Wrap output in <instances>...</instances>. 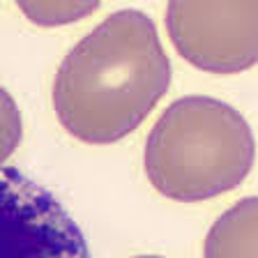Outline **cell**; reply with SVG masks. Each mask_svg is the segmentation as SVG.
<instances>
[{"mask_svg": "<svg viewBox=\"0 0 258 258\" xmlns=\"http://www.w3.org/2000/svg\"><path fill=\"white\" fill-rule=\"evenodd\" d=\"M171 86V60L141 10H120L60 62L53 108L74 139L106 145L134 132Z\"/></svg>", "mask_w": 258, "mask_h": 258, "instance_id": "1", "label": "cell"}, {"mask_svg": "<svg viewBox=\"0 0 258 258\" xmlns=\"http://www.w3.org/2000/svg\"><path fill=\"white\" fill-rule=\"evenodd\" d=\"M251 127L233 106L205 95L175 99L145 141V175L173 201L196 203L240 187L253 166Z\"/></svg>", "mask_w": 258, "mask_h": 258, "instance_id": "2", "label": "cell"}, {"mask_svg": "<svg viewBox=\"0 0 258 258\" xmlns=\"http://www.w3.org/2000/svg\"><path fill=\"white\" fill-rule=\"evenodd\" d=\"M0 258H92L64 205L16 166H0Z\"/></svg>", "mask_w": 258, "mask_h": 258, "instance_id": "3", "label": "cell"}, {"mask_svg": "<svg viewBox=\"0 0 258 258\" xmlns=\"http://www.w3.org/2000/svg\"><path fill=\"white\" fill-rule=\"evenodd\" d=\"M166 28L187 62L212 74H235L258 60V5L171 3Z\"/></svg>", "mask_w": 258, "mask_h": 258, "instance_id": "4", "label": "cell"}, {"mask_svg": "<svg viewBox=\"0 0 258 258\" xmlns=\"http://www.w3.org/2000/svg\"><path fill=\"white\" fill-rule=\"evenodd\" d=\"M203 258H258V199L247 196L212 224Z\"/></svg>", "mask_w": 258, "mask_h": 258, "instance_id": "5", "label": "cell"}, {"mask_svg": "<svg viewBox=\"0 0 258 258\" xmlns=\"http://www.w3.org/2000/svg\"><path fill=\"white\" fill-rule=\"evenodd\" d=\"M19 10L37 26H67L99 10V3H19Z\"/></svg>", "mask_w": 258, "mask_h": 258, "instance_id": "6", "label": "cell"}, {"mask_svg": "<svg viewBox=\"0 0 258 258\" xmlns=\"http://www.w3.org/2000/svg\"><path fill=\"white\" fill-rule=\"evenodd\" d=\"M23 136L21 111L16 106L14 97L0 88V166L14 155Z\"/></svg>", "mask_w": 258, "mask_h": 258, "instance_id": "7", "label": "cell"}, {"mask_svg": "<svg viewBox=\"0 0 258 258\" xmlns=\"http://www.w3.org/2000/svg\"><path fill=\"white\" fill-rule=\"evenodd\" d=\"M136 258H164V256H136Z\"/></svg>", "mask_w": 258, "mask_h": 258, "instance_id": "8", "label": "cell"}]
</instances>
